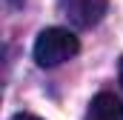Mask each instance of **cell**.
<instances>
[{
    "mask_svg": "<svg viewBox=\"0 0 123 120\" xmlns=\"http://www.w3.org/2000/svg\"><path fill=\"white\" fill-rule=\"evenodd\" d=\"M77 52H80V40L74 37V31L60 29V26L43 29L37 34V40H34V60L43 69L60 66L66 60H72Z\"/></svg>",
    "mask_w": 123,
    "mask_h": 120,
    "instance_id": "6da1fadb",
    "label": "cell"
},
{
    "mask_svg": "<svg viewBox=\"0 0 123 120\" xmlns=\"http://www.w3.org/2000/svg\"><path fill=\"white\" fill-rule=\"evenodd\" d=\"M57 3H60V12L80 29L97 26L109 6V0H57Z\"/></svg>",
    "mask_w": 123,
    "mask_h": 120,
    "instance_id": "7a4b0ae2",
    "label": "cell"
},
{
    "mask_svg": "<svg viewBox=\"0 0 123 120\" xmlns=\"http://www.w3.org/2000/svg\"><path fill=\"white\" fill-rule=\"evenodd\" d=\"M89 117L92 120H123V103L112 91H100L89 106Z\"/></svg>",
    "mask_w": 123,
    "mask_h": 120,
    "instance_id": "3957f363",
    "label": "cell"
},
{
    "mask_svg": "<svg viewBox=\"0 0 123 120\" xmlns=\"http://www.w3.org/2000/svg\"><path fill=\"white\" fill-rule=\"evenodd\" d=\"M12 120H40V117H34V114H23V112H20V114H14Z\"/></svg>",
    "mask_w": 123,
    "mask_h": 120,
    "instance_id": "277c9868",
    "label": "cell"
},
{
    "mask_svg": "<svg viewBox=\"0 0 123 120\" xmlns=\"http://www.w3.org/2000/svg\"><path fill=\"white\" fill-rule=\"evenodd\" d=\"M117 77H120V86H123V60H120V69H117Z\"/></svg>",
    "mask_w": 123,
    "mask_h": 120,
    "instance_id": "5b68a950",
    "label": "cell"
}]
</instances>
